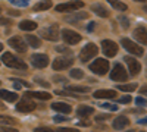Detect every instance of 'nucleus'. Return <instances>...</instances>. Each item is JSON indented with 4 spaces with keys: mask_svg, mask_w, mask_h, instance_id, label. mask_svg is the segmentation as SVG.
<instances>
[{
    "mask_svg": "<svg viewBox=\"0 0 147 132\" xmlns=\"http://www.w3.org/2000/svg\"><path fill=\"white\" fill-rule=\"evenodd\" d=\"M2 62H3L6 66L13 68V69H21V70L27 69V65L24 63L21 59H18L16 56H13L12 53H5V54L2 56Z\"/></svg>",
    "mask_w": 147,
    "mask_h": 132,
    "instance_id": "f257e3e1",
    "label": "nucleus"
},
{
    "mask_svg": "<svg viewBox=\"0 0 147 132\" xmlns=\"http://www.w3.org/2000/svg\"><path fill=\"white\" fill-rule=\"evenodd\" d=\"M97 53H99V47H97L94 43H88V44L81 50L80 59H81L82 62H88L90 59H93V57L97 56Z\"/></svg>",
    "mask_w": 147,
    "mask_h": 132,
    "instance_id": "f03ea898",
    "label": "nucleus"
},
{
    "mask_svg": "<svg viewBox=\"0 0 147 132\" xmlns=\"http://www.w3.org/2000/svg\"><path fill=\"white\" fill-rule=\"evenodd\" d=\"M90 70L96 75H105L109 70V62L106 59H97L90 65Z\"/></svg>",
    "mask_w": 147,
    "mask_h": 132,
    "instance_id": "7ed1b4c3",
    "label": "nucleus"
},
{
    "mask_svg": "<svg viewBox=\"0 0 147 132\" xmlns=\"http://www.w3.org/2000/svg\"><path fill=\"white\" fill-rule=\"evenodd\" d=\"M41 37L49 40V41H57L59 40V28L57 25H50V27H47V28H43L41 29Z\"/></svg>",
    "mask_w": 147,
    "mask_h": 132,
    "instance_id": "20e7f679",
    "label": "nucleus"
},
{
    "mask_svg": "<svg viewBox=\"0 0 147 132\" xmlns=\"http://www.w3.org/2000/svg\"><path fill=\"white\" fill-rule=\"evenodd\" d=\"M127 78H128V74L124 69V66L121 63H116L113 66L112 72H110V79L112 81H127Z\"/></svg>",
    "mask_w": 147,
    "mask_h": 132,
    "instance_id": "39448f33",
    "label": "nucleus"
},
{
    "mask_svg": "<svg viewBox=\"0 0 147 132\" xmlns=\"http://www.w3.org/2000/svg\"><path fill=\"white\" fill-rule=\"evenodd\" d=\"M72 63H74V59L62 56V57H56V59H55L52 68H53L55 70H63V69L71 68V66H72Z\"/></svg>",
    "mask_w": 147,
    "mask_h": 132,
    "instance_id": "423d86ee",
    "label": "nucleus"
},
{
    "mask_svg": "<svg viewBox=\"0 0 147 132\" xmlns=\"http://www.w3.org/2000/svg\"><path fill=\"white\" fill-rule=\"evenodd\" d=\"M102 52L107 57H113L118 53V44L115 41H112V40H105L102 43Z\"/></svg>",
    "mask_w": 147,
    "mask_h": 132,
    "instance_id": "0eeeda50",
    "label": "nucleus"
},
{
    "mask_svg": "<svg viewBox=\"0 0 147 132\" xmlns=\"http://www.w3.org/2000/svg\"><path fill=\"white\" fill-rule=\"evenodd\" d=\"M121 44L124 46L125 50H128L129 53L136 54V56H143V53H144L140 46H137L134 41H131V40H128V38H122V40H121Z\"/></svg>",
    "mask_w": 147,
    "mask_h": 132,
    "instance_id": "6e6552de",
    "label": "nucleus"
},
{
    "mask_svg": "<svg viewBox=\"0 0 147 132\" xmlns=\"http://www.w3.org/2000/svg\"><path fill=\"white\" fill-rule=\"evenodd\" d=\"M62 38L65 40L66 44L74 46V44H77V43L81 41V35L78 32H75V31H72V29H63L62 31Z\"/></svg>",
    "mask_w": 147,
    "mask_h": 132,
    "instance_id": "1a4fd4ad",
    "label": "nucleus"
},
{
    "mask_svg": "<svg viewBox=\"0 0 147 132\" xmlns=\"http://www.w3.org/2000/svg\"><path fill=\"white\" fill-rule=\"evenodd\" d=\"M82 6H84L82 2H80V0H75V2H68V3L57 5V6H56V10H57V12H72V10L81 9Z\"/></svg>",
    "mask_w": 147,
    "mask_h": 132,
    "instance_id": "9d476101",
    "label": "nucleus"
},
{
    "mask_svg": "<svg viewBox=\"0 0 147 132\" xmlns=\"http://www.w3.org/2000/svg\"><path fill=\"white\" fill-rule=\"evenodd\" d=\"M35 107H37V104H35L34 101H31V100L27 97V98H22L21 101H18V104H16V110H18V112H24V113H27V112L34 110Z\"/></svg>",
    "mask_w": 147,
    "mask_h": 132,
    "instance_id": "9b49d317",
    "label": "nucleus"
},
{
    "mask_svg": "<svg viewBox=\"0 0 147 132\" xmlns=\"http://www.w3.org/2000/svg\"><path fill=\"white\" fill-rule=\"evenodd\" d=\"M9 46L12 49H15L18 53H25L27 52V44L21 37H12L9 40Z\"/></svg>",
    "mask_w": 147,
    "mask_h": 132,
    "instance_id": "f8f14e48",
    "label": "nucleus"
},
{
    "mask_svg": "<svg viewBox=\"0 0 147 132\" xmlns=\"http://www.w3.org/2000/svg\"><path fill=\"white\" fill-rule=\"evenodd\" d=\"M31 63L35 68L43 69V68H46L49 65V57L46 54H32L31 56Z\"/></svg>",
    "mask_w": 147,
    "mask_h": 132,
    "instance_id": "ddd939ff",
    "label": "nucleus"
},
{
    "mask_svg": "<svg viewBox=\"0 0 147 132\" xmlns=\"http://www.w3.org/2000/svg\"><path fill=\"white\" fill-rule=\"evenodd\" d=\"M125 62L128 65V69H129V74L132 76H136L140 74V70H141V65L138 60H136L134 57H125Z\"/></svg>",
    "mask_w": 147,
    "mask_h": 132,
    "instance_id": "4468645a",
    "label": "nucleus"
},
{
    "mask_svg": "<svg viewBox=\"0 0 147 132\" xmlns=\"http://www.w3.org/2000/svg\"><path fill=\"white\" fill-rule=\"evenodd\" d=\"M94 98H115L116 97V92L115 90H97L93 94Z\"/></svg>",
    "mask_w": 147,
    "mask_h": 132,
    "instance_id": "2eb2a0df",
    "label": "nucleus"
},
{
    "mask_svg": "<svg viewBox=\"0 0 147 132\" xmlns=\"http://www.w3.org/2000/svg\"><path fill=\"white\" fill-rule=\"evenodd\" d=\"M134 37L138 40L141 44H147V29L144 27H138L134 29Z\"/></svg>",
    "mask_w": 147,
    "mask_h": 132,
    "instance_id": "dca6fc26",
    "label": "nucleus"
},
{
    "mask_svg": "<svg viewBox=\"0 0 147 132\" xmlns=\"http://www.w3.org/2000/svg\"><path fill=\"white\" fill-rule=\"evenodd\" d=\"M128 125H129V121H128L127 116H118L113 121V128L116 131H122L124 128H127Z\"/></svg>",
    "mask_w": 147,
    "mask_h": 132,
    "instance_id": "f3484780",
    "label": "nucleus"
},
{
    "mask_svg": "<svg viewBox=\"0 0 147 132\" xmlns=\"http://www.w3.org/2000/svg\"><path fill=\"white\" fill-rule=\"evenodd\" d=\"M87 18H88V13H87V12H78V13H75V15L66 16V18H65V22L77 23L78 21H81V19H87Z\"/></svg>",
    "mask_w": 147,
    "mask_h": 132,
    "instance_id": "a211bd4d",
    "label": "nucleus"
},
{
    "mask_svg": "<svg viewBox=\"0 0 147 132\" xmlns=\"http://www.w3.org/2000/svg\"><path fill=\"white\" fill-rule=\"evenodd\" d=\"M91 10L94 12V13L97 15V16H100V18H107L109 16V10L103 6V5H93L91 6Z\"/></svg>",
    "mask_w": 147,
    "mask_h": 132,
    "instance_id": "6ab92c4d",
    "label": "nucleus"
},
{
    "mask_svg": "<svg viewBox=\"0 0 147 132\" xmlns=\"http://www.w3.org/2000/svg\"><path fill=\"white\" fill-rule=\"evenodd\" d=\"M27 97H32V98H38V100H50L52 98V95L49 94V92H40V91H28L27 92Z\"/></svg>",
    "mask_w": 147,
    "mask_h": 132,
    "instance_id": "aec40b11",
    "label": "nucleus"
},
{
    "mask_svg": "<svg viewBox=\"0 0 147 132\" xmlns=\"http://www.w3.org/2000/svg\"><path fill=\"white\" fill-rule=\"evenodd\" d=\"M52 109L53 110H56V112H60V113H71V110H72V107L69 106V104H66V103H53L52 104Z\"/></svg>",
    "mask_w": 147,
    "mask_h": 132,
    "instance_id": "412c9836",
    "label": "nucleus"
},
{
    "mask_svg": "<svg viewBox=\"0 0 147 132\" xmlns=\"http://www.w3.org/2000/svg\"><path fill=\"white\" fill-rule=\"evenodd\" d=\"M0 98L13 103V101L18 100V94L16 92H12V91H7V90H0Z\"/></svg>",
    "mask_w": 147,
    "mask_h": 132,
    "instance_id": "4be33fe9",
    "label": "nucleus"
},
{
    "mask_svg": "<svg viewBox=\"0 0 147 132\" xmlns=\"http://www.w3.org/2000/svg\"><path fill=\"white\" fill-rule=\"evenodd\" d=\"M93 113H94V109L91 106H81L77 110V115L80 117H88V115H93Z\"/></svg>",
    "mask_w": 147,
    "mask_h": 132,
    "instance_id": "5701e85b",
    "label": "nucleus"
},
{
    "mask_svg": "<svg viewBox=\"0 0 147 132\" xmlns=\"http://www.w3.org/2000/svg\"><path fill=\"white\" fill-rule=\"evenodd\" d=\"M107 2H109V5L112 6L115 10H119V12H125V10L128 9V6H127L125 3L119 2V0H107Z\"/></svg>",
    "mask_w": 147,
    "mask_h": 132,
    "instance_id": "b1692460",
    "label": "nucleus"
},
{
    "mask_svg": "<svg viewBox=\"0 0 147 132\" xmlns=\"http://www.w3.org/2000/svg\"><path fill=\"white\" fill-rule=\"evenodd\" d=\"M19 28H21L22 31H32V29L37 28V23H35L34 21H22V22L19 23Z\"/></svg>",
    "mask_w": 147,
    "mask_h": 132,
    "instance_id": "393cba45",
    "label": "nucleus"
},
{
    "mask_svg": "<svg viewBox=\"0 0 147 132\" xmlns=\"http://www.w3.org/2000/svg\"><path fill=\"white\" fill-rule=\"evenodd\" d=\"M50 7H52V0H43V2L37 3L34 6V10L35 12H41V10H47V9H50Z\"/></svg>",
    "mask_w": 147,
    "mask_h": 132,
    "instance_id": "a878e982",
    "label": "nucleus"
},
{
    "mask_svg": "<svg viewBox=\"0 0 147 132\" xmlns=\"http://www.w3.org/2000/svg\"><path fill=\"white\" fill-rule=\"evenodd\" d=\"M27 41L31 47H34V49H38V47L41 46V41L38 37H35V35H31V34H27Z\"/></svg>",
    "mask_w": 147,
    "mask_h": 132,
    "instance_id": "bb28decb",
    "label": "nucleus"
},
{
    "mask_svg": "<svg viewBox=\"0 0 147 132\" xmlns=\"http://www.w3.org/2000/svg\"><path fill=\"white\" fill-rule=\"evenodd\" d=\"M137 88V84H122V85L118 87V90L124 91V92H131Z\"/></svg>",
    "mask_w": 147,
    "mask_h": 132,
    "instance_id": "cd10ccee",
    "label": "nucleus"
},
{
    "mask_svg": "<svg viewBox=\"0 0 147 132\" xmlns=\"http://www.w3.org/2000/svg\"><path fill=\"white\" fill-rule=\"evenodd\" d=\"M66 91H74V92H88L87 87H80V85H68Z\"/></svg>",
    "mask_w": 147,
    "mask_h": 132,
    "instance_id": "c85d7f7f",
    "label": "nucleus"
},
{
    "mask_svg": "<svg viewBox=\"0 0 147 132\" xmlns=\"http://www.w3.org/2000/svg\"><path fill=\"white\" fill-rule=\"evenodd\" d=\"M0 123H3V125H16V121H15L13 117L0 115Z\"/></svg>",
    "mask_w": 147,
    "mask_h": 132,
    "instance_id": "c756f323",
    "label": "nucleus"
},
{
    "mask_svg": "<svg viewBox=\"0 0 147 132\" xmlns=\"http://www.w3.org/2000/svg\"><path fill=\"white\" fill-rule=\"evenodd\" d=\"M71 76L75 79H81V78H84V72L81 69H71Z\"/></svg>",
    "mask_w": 147,
    "mask_h": 132,
    "instance_id": "7c9ffc66",
    "label": "nucleus"
},
{
    "mask_svg": "<svg viewBox=\"0 0 147 132\" xmlns=\"http://www.w3.org/2000/svg\"><path fill=\"white\" fill-rule=\"evenodd\" d=\"M9 2L12 3V5H15V6H28V3H30V0H9Z\"/></svg>",
    "mask_w": 147,
    "mask_h": 132,
    "instance_id": "2f4dec72",
    "label": "nucleus"
},
{
    "mask_svg": "<svg viewBox=\"0 0 147 132\" xmlns=\"http://www.w3.org/2000/svg\"><path fill=\"white\" fill-rule=\"evenodd\" d=\"M34 132H56L53 128H49V126H38V128H35Z\"/></svg>",
    "mask_w": 147,
    "mask_h": 132,
    "instance_id": "473e14b6",
    "label": "nucleus"
},
{
    "mask_svg": "<svg viewBox=\"0 0 147 132\" xmlns=\"http://www.w3.org/2000/svg\"><path fill=\"white\" fill-rule=\"evenodd\" d=\"M102 107H105V109H107V110H112V112H115V110H118V106L116 104H110V103H103V104H100Z\"/></svg>",
    "mask_w": 147,
    "mask_h": 132,
    "instance_id": "72a5a7b5",
    "label": "nucleus"
},
{
    "mask_svg": "<svg viewBox=\"0 0 147 132\" xmlns=\"http://www.w3.org/2000/svg\"><path fill=\"white\" fill-rule=\"evenodd\" d=\"M35 81H37V84H38V85H41V87H44V88H49V87H50V84H49V82H44V79L35 78Z\"/></svg>",
    "mask_w": 147,
    "mask_h": 132,
    "instance_id": "f704fd0d",
    "label": "nucleus"
},
{
    "mask_svg": "<svg viewBox=\"0 0 147 132\" xmlns=\"http://www.w3.org/2000/svg\"><path fill=\"white\" fill-rule=\"evenodd\" d=\"M119 21H121V25L124 27L125 29H127V28L129 27V22H128V19H127V18H124V16H121V18H119Z\"/></svg>",
    "mask_w": 147,
    "mask_h": 132,
    "instance_id": "c9c22d12",
    "label": "nucleus"
},
{
    "mask_svg": "<svg viewBox=\"0 0 147 132\" xmlns=\"http://www.w3.org/2000/svg\"><path fill=\"white\" fill-rule=\"evenodd\" d=\"M57 132H80V131L75 128H59Z\"/></svg>",
    "mask_w": 147,
    "mask_h": 132,
    "instance_id": "e433bc0d",
    "label": "nucleus"
},
{
    "mask_svg": "<svg viewBox=\"0 0 147 132\" xmlns=\"http://www.w3.org/2000/svg\"><path fill=\"white\" fill-rule=\"evenodd\" d=\"M106 119H109V115H99V116H96V121H97V122L106 121Z\"/></svg>",
    "mask_w": 147,
    "mask_h": 132,
    "instance_id": "4c0bfd02",
    "label": "nucleus"
},
{
    "mask_svg": "<svg viewBox=\"0 0 147 132\" xmlns=\"http://www.w3.org/2000/svg\"><path fill=\"white\" fill-rule=\"evenodd\" d=\"M0 132H19L18 129H13V128H0Z\"/></svg>",
    "mask_w": 147,
    "mask_h": 132,
    "instance_id": "58836bf2",
    "label": "nucleus"
},
{
    "mask_svg": "<svg viewBox=\"0 0 147 132\" xmlns=\"http://www.w3.org/2000/svg\"><path fill=\"white\" fill-rule=\"evenodd\" d=\"M136 103L140 104V106H146V104H147V101H146L144 98H141V97H137V98H136Z\"/></svg>",
    "mask_w": 147,
    "mask_h": 132,
    "instance_id": "ea45409f",
    "label": "nucleus"
},
{
    "mask_svg": "<svg viewBox=\"0 0 147 132\" xmlns=\"http://www.w3.org/2000/svg\"><path fill=\"white\" fill-rule=\"evenodd\" d=\"M53 119H55V122H63V121H66L68 117H65V116H55Z\"/></svg>",
    "mask_w": 147,
    "mask_h": 132,
    "instance_id": "a19ab883",
    "label": "nucleus"
},
{
    "mask_svg": "<svg viewBox=\"0 0 147 132\" xmlns=\"http://www.w3.org/2000/svg\"><path fill=\"white\" fill-rule=\"evenodd\" d=\"M129 101H131V97H129V95H125V97L119 98V103H129Z\"/></svg>",
    "mask_w": 147,
    "mask_h": 132,
    "instance_id": "79ce46f5",
    "label": "nucleus"
},
{
    "mask_svg": "<svg viewBox=\"0 0 147 132\" xmlns=\"http://www.w3.org/2000/svg\"><path fill=\"white\" fill-rule=\"evenodd\" d=\"M140 92H141L143 95H147V85H144V87H141V90H140Z\"/></svg>",
    "mask_w": 147,
    "mask_h": 132,
    "instance_id": "37998d69",
    "label": "nucleus"
},
{
    "mask_svg": "<svg viewBox=\"0 0 147 132\" xmlns=\"http://www.w3.org/2000/svg\"><path fill=\"white\" fill-rule=\"evenodd\" d=\"M53 79H55L56 82H63V81H66V79H65V78H62V76H55Z\"/></svg>",
    "mask_w": 147,
    "mask_h": 132,
    "instance_id": "c03bdc74",
    "label": "nucleus"
},
{
    "mask_svg": "<svg viewBox=\"0 0 147 132\" xmlns=\"http://www.w3.org/2000/svg\"><path fill=\"white\" fill-rule=\"evenodd\" d=\"M6 23H9V21H7V19H5V18H0V25H6Z\"/></svg>",
    "mask_w": 147,
    "mask_h": 132,
    "instance_id": "a18cd8bd",
    "label": "nucleus"
},
{
    "mask_svg": "<svg viewBox=\"0 0 147 132\" xmlns=\"http://www.w3.org/2000/svg\"><path fill=\"white\" fill-rule=\"evenodd\" d=\"M10 15H15V16H19V10H9Z\"/></svg>",
    "mask_w": 147,
    "mask_h": 132,
    "instance_id": "49530a36",
    "label": "nucleus"
},
{
    "mask_svg": "<svg viewBox=\"0 0 147 132\" xmlns=\"http://www.w3.org/2000/svg\"><path fill=\"white\" fill-rule=\"evenodd\" d=\"M138 123H140V125H147V119H140Z\"/></svg>",
    "mask_w": 147,
    "mask_h": 132,
    "instance_id": "de8ad7c7",
    "label": "nucleus"
},
{
    "mask_svg": "<svg viewBox=\"0 0 147 132\" xmlns=\"http://www.w3.org/2000/svg\"><path fill=\"white\" fill-rule=\"evenodd\" d=\"M93 28H94V22H91V23H90V25L87 27V29H88V31H93Z\"/></svg>",
    "mask_w": 147,
    "mask_h": 132,
    "instance_id": "09e8293b",
    "label": "nucleus"
},
{
    "mask_svg": "<svg viewBox=\"0 0 147 132\" xmlns=\"http://www.w3.org/2000/svg\"><path fill=\"white\" fill-rule=\"evenodd\" d=\"M57 52H68V49H65V47H57Z\"/></svg>",
    "mask_w": 147,
    "mask_h": 132,
    "instance_id": "8fccbe9b",
    "label": "nucleus"
},
{
    "mask_svg": "<svg viewBox=\"0 0 147 132\" xmlns=\"http://www.w3.org/2000/svg\"><path fill=\"white\" fill-rule=\"evenodd\" d=\"M0 109H2V110H3V109H6V107H5V106H3L2 103H0Z\"/></svg>",
    "mask_w": 147,
    "mask_h": 132,
    "instance_id": "3c124183",
    "label": "nucleus"
},
{
    "mask_svg": "<svg viewBox=\"0 0 147 132\" xmlns=\"http://www.w3.org/2000/svg\"><path fill=\"white\" fill-rule=\"evenodd\" d=\"M2 50H3V44H2V43H0V52H2Z\"/></svg>",
    "mask_w": 147,
    "mask_h": 132,
    "instance_id": "603ef678",
    "label": "nucleus"
},
{
    "mask_svg": "<svg viewBox=\"0 0 147 132\" xmlns=\"http://www.w3.org/2000/svg\"><path fill=\"white\" fill-rule=\"evenodd\" d=\"M134 2H146V0H134Z\"/></svg>",
    "mask_w": 147,
    "mask_h": 132,
    "instance_id": "864d4df0",
    "label": "nucleus"
},
{
    "mask_svg": "<svg viewBox=\"0 0 147 132\" xmlns=\"http://www.w3.org/2000/svg\"><path fill=\"white\" fill-rule=\"evenodd\" d=\"M0 12H2V7H0Z\"/></svg>",
    "mask_w": 147,
    "mask_h": 132,
    "instance_id": "5fc2aeb1",
    "label": "nucleus"
},
{
    "mask_svg": "<svg viewBox=\"0 0 147 132\" xmlns=\"http://www.w3.org/2000/svg\"><path fill=\"white\" fill-rule=\"evenodd\" d=\"M93 132H97V131H93Z\"/></svg>",
    "mask_w": 147,
    "mask_h": 132,
    "instance_id": "6e6d98bb",
    "label": "nucleus"
},
{
    "mask_svg": "<svg viewBox=\"0 0 147 132\" xmlns=\"http://www.w3.org/2000/svg\"><path fill=\"white\" fill-rule=\"evenodd\" d=\"M0 84H2V81H0Z\"/></svg>",
    "mask_w": 147,
    "mask_h": 132,
    "instance_id": "4d7b16f0",
    "label": "nucleus"
}]
</instances>
